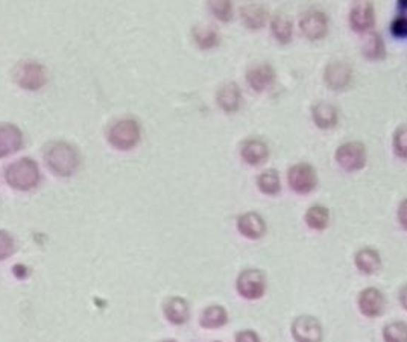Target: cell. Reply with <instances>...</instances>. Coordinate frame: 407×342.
Instances as JSON below:
<instances>
[{
  "mask_svg": "<svg viewBox=\"0 0 407 342\" xmlns=\"http://www.w3.org/2000/svg\"><path fill=\"white\" fill-rule=\"evenodd\" d=\"M45 160L54 174L59 177L72 175L79 166L78 151L66 142H52L45 149Z\"/></svg>",
  "mask_w": 407,
  "mask_h": 342,
  "instance_id": "6da1fadb",
  "label": "cell"
},
{
  "mask_svg": "<svg viewBox=\"0 0 407 342\" xmlns=\"http://www.w3.org/2000/svg\"><path fill=\"white\" fill-rule=\"evenodd\" d=\"M5 179L13 189L30 190L38 184L40 170L34 160L22 158L5 169Z\"/></svg>",
  "mask_w": 407,
  "mask_h": 342,
  "instance_id": "7a4b0ae2",
  "label": "cell"
},
{
  "mask_svg": "<svg viewBox=\"0 0 407 342\" xmlns=\"http://www.w3.org/2000/svg\"><path fill=\"white\" fill-rule=\"evenodd\" d=\"M110 143L120 151L134 148L140 140V125L134 119H122L108 131Z\"/></svg>",
  "mask_w": 407,
  "mask_h": 342,
  "instance_id": "3957f363",
  "label": "cell"
},
{
  "mask_svg": "<svg viewBox=\"0 0 407 342\" xmlns=\"http://www.w3.org/2000/svg\"><path fill=\"white\" fill-rule=\"evenodd\" d=\"M237 293L247 300H259L266 293V276L260 269H245L237 277Z\"/></svg>",
  "mask_w": 407,
  "mask_h": 342,
  "instance_id": "277c9868",
  "label": "cell"
},
{
  "mask_svg": "<svg viewBox=\"0 0 407 342\" xmlns=\"http://www.w3.org/2000/svg\"><path fill=\"white\" fill-rule=\"evenodd\" d=\"M336 162L347 172H358L366 165V146L360 142H347L336 151Z\"/></svg>",
  "mask_w": 407,
  "mask_h": 342,
  "instance_id": "5b68a950",
  "label": "cell"
},
{
  "mask_svg": "<svg viewBox=\"0 0 407 342\" xmlns=\"http://www.w3.org/2000/svg\"><path fill=\"white\" fill-rule=\"evenodd\" d=\"M14 79L18 87L29 90V92L40 90L47 81L45 67L34 61L20 63L14 72Z\"/></svg>",
  "mask_w": 407,
  "mask_h": 342,
  "instance_id": "8992f818",
  "label": "cell"
},
{
  "mask_svg": "<svg viewBox=\"0 0 407 342\" xmlns=\"http://www.w3.org/2000/svg\"><path fill=\"white\" fill-rule=\"evenodd\" d=\"M289 186L293 192L305 195L314 190L318 184V175L314 167L309 163H298L293 165L288 172Z\"/></svg>",
  "mask_w": 407,
  "mask_h": 342,
  "instance_id": "52a82bcc",
  "label": "cell"
},
{
  "mask_svg": "<svg viewBox=\"0 0 407 342\" xmlns=\"http://www.w3.org/2000/svg\"><path fill=\"white\" fill-rule=\"evenodd\" d=\"M292 336L297 342H321L324 330L317 318L302 315L295 318L292 323Z\"/></svg>",
  "mask_w": 407,
  "mask_h": 342,
  "instance_id": "ba28073f",
  "label": "cell"
},
{
  "mask_svg": "<svg viewBox=\"0 0 407 342\" xmlns=\"http://www.w3.org/2000/svg\"><path fill=\"white\" fill-rule=\"evenodd\" d=\"M301 33L305 38H309L310 42H318V40L327 35L329 31V20L322 11L318 9H310L305 13L300 20Z\"/></svg>",
  "mask_w": 407,
  "mask_h": 342,
  "instance_id": "9c48e42d",
  "label": "cell"
},
{
  "mask_svg": "<svg viewBox=\"0 0 407 342\" xmlns=\"http://www.w3.org/2000/svg\"><path fill=\"white\" fill-rule=\"evenodd\" d=\"M386 307V298L377 288H366L359 295V309L365 317L377 318Z\"/></svg>",
  "mask_w": 407,
  "mask_h": 342,
  "instance_id": "30bf717a",
  "label": "cell"
},
{
  "mask_svg": "<svg viewBox=\"0 0 407 342\" xmlns=\"http://www.w3.org/2000/svg\"><path fill=\"white\" fill-rule=\"evenodd\" d=\"M276 78H277L276 70H273V67L268 63L254 64L247 72V81L249 87L259 93L268 90L273 84V81H276Z\"/></svg>",
  "mask_w": 407,
  "mask_h": 342,
  "instance_id": "8fae6325",
  "label": "cell"
},
{
  "mask_svg": "<svg viewBox=\"0 0 407 342\" xmlns=\"http://www.w3.org/2000/svg\"><path fill=\"white\" fill-rule=\"evenodd\" d=\"M351 66L343 61H333L325 69L324 79L331 90H345L351 83Z\"/></svg>",
  "mask_w": 407,
  "mask_h": 342,
  "instance_id": "7c38bea8",
  "label": "cell"
},
{
  "mask_svg": "<svg viewBox=\"0 0 407 342\" xmlns=\"http://www.w3.org/2000/svg\"><path fill=\"white\" fill-rule=\"evenodd\" d=\"M350 25L355 33H366L375 25V11L371 2L355 4L350 13Z\"/></svg>",
  "mask_w": 407,
  "mask_h": 342,
  "instance_id": "4fadbf2b",
  "label": "cell"
},
{
  "mask_svg": "<svg viewBox=\"0 0 407 342\" xmlns=\"http://www.w3.org/2000/svg\"><path fill=\"white\" fill-rule=\"evenodd\" d=\"M22 143V131L11 124H0V158L17 153Z\"/></svg>",
  "mask_w": 407,
  "mask_h": 342,
  "instance_id": "5bb4252c",
  "label": "cell"
},
{
  "mask_svg": "<svg viewBox=\"0 0 407 342\" xmlns=\"http://www.w3.org/2000/svg\"><path fill=\"white\" fill-rule=\"evenodd\" d=\"M240 155L248 165L259 166L268 160L269 148L260 138H248L240 145Z\"/></svg>",
  "mask_w": 407,
  "mask_h": 342,
  "instance_id": "9a60e30c",
  "label": "cell"
},
{
  "mask_svg": "<svg viewBox=\"0 0 407 342\" xmlns=\"http://www.w3.org/2000/svg\"><path fill=\"white\" fill-rule=\"evenodd\" d=\"M237 230L240 231V235L256 240L266 233V223H264V219L257 212H248L239 216Z\"/></svg>",
  "mask_w": 407,
  "mask_h": 342,
  "instance_id": "2e32d148",
  "label": "cell"
},
{
  "mask_svg": "<svg viewBox=\"0 0 407 342\" xmlns=\"http://www.w3.org/2000/svg\"><path fill=\"white\" fill-rule=\"evenodd\" d=\"M218 105L223 110L225 113H236L240 107L242 100V93L240 88L236 83H228L225 86H222L216 96Z\"/></svg>",
  "mask_w": 407,
  "mask_h": 342,
  "instance_id": "e0dca14e",
  "label": "cell"
},
{
  "mask_svg": "<svg viewBox=\"0 0 407 342\" xmlns=\"http://www.w3.org/2000/svg\"><path fill=\"white\" fill-rule=\"evenodd\" d=\"M354 261L355 266H358V269L363 274H375L382 266V257L379 251L370 247L359 249L358 253H355Z\"/></svg>",
  "mask_w": 407,
  "mask_h": 342,
  "instance_id": "ac0fdd59",
  "label": "cell"
},
{
  "mask_svg": "<svg viewBox=\"0 0 407 342\" xmlns=\"http://www.w3.org/2000/svg\"><path fill=\"white\" fill-rule=\"evenodd\" d=\"M312 116L317 126L322 129H329V128L336 126L339 120L338 108L329 102H318L312 108Z\"/></svg>",
  "mask_w": 407,
  "mask_h": 342,
  "instance_id": "d6986e66",
  "label": "cell"
},
{
  "mask_svg": "<svg viewBox=\"0 0 407 342\" xmlns=\"http://www.w3.org/2000/svg\"><path fill=\"white\" fill-rule=\"evenodd\" d=\"M165 315L174 324H184L190 317V307L184 298L174 297L165 305Z\"/></svg>",
  "mask_w": 407,
  "mask_h": 342,
  "instance_id": "ffe728a7",
  "label": "cell"
},
{
  "mask_svg": "<svg viewBox=\"0 0 407 342\" xmlns=\"http://www.w3.org/2000/svg\"><path fill=\"white\" fill-rule=\"evenodd\" d=\"M242 22L248 29H260L268 20V11L259 4H249L240 9Z\"/></svg>",
  "mask_w": 407,
  "mask_h": 342,
  "instance_id": "44dd1931",
  "label": "cell"
},
{
  "mask_svg": "<svg viewBox=\"0 0 407 342\" xmlns=\"http://www.w3.org/2000/svg\"><path fill=\"white\" fill-rule=\"evenodd\" d=\"M271 31L278 43H281V45L289 43L292 40V34H293L292 20L284 14H277L276 17L272 18Z\"/></svg>",
  "mask_w": 407,
  "mask_h": 342,
  "instance_id": "7402d4cb",
  "label": "cell"
},
{
  "mask_svg": "<svg viewBox=\"0 0 407 342\" xmlns=\"http://www.w3.org/2000/svg\"><path fill=\"white\" fill-rule=\"evenodd\" d=\"M304 219L310 228L322 231L329 227L330 212H329V208L324 207V206H319V204L312 206L307 212H305Z\"/></svg>",
  "mask_w": 407,
  "mask_h": 342,
  "instance_id": "603a6c76",
  "label": "cell"
},
{
  "mask_svg": "<svg viewBox=\"0 0 407 342\" xmlns=\"http://www.w3.org/2000/svg\"><path fill=\"white\" fill-rule=\"evenodd\" d=\"M228 321L227 310L222 306H210L202 312L201 317V326L206 329H218L225 326Z\"/></svg>",
  "mask_w": 407,
  "mask_h": 342,
  "instance_id": "cb8c5ba5",
  "label": "cell"
},
{
  "mask_svg": "<svg viewBox=\"0 0 407 342\" xmlns=\"http://www.w3.org/2000/svg\"><path fill=\"white\" fill-rule=\"evenodd\" d=\"M257 187L264 195H277L281 190L280 175L276 169H268L257 178Z\"/></svg>",
  "mask_w": 407,
  "mask_h": 342,
  "instance_id": "d4e9b609",
  "label": "cell"
},
{
  "mask_svg": "<svg viewBox=\"0 0 407 342\" xmlns=\"http://www.w3.org/2000/svg\"><path fill=\"white\" fill-rule=\"evenodd\" d=\"M193 38L201 49H211L220 42L219 34L210 26H196L193 29Z\"/></svg>",
  "mask_w": 407,
  "mask_h": 342,
  "instance_id": "484cf974",
  "label": "cell"
},
{
  "mask_svg": "<svg viewBox=\"0 0 407 342\" xmlns=\"http://www.w3.org/2000/svg\"><path fill=\"white\" fill-rule=\"evenodd\" d=\"M363 55L370 59H382L386 55V49L383 38L380 34L374 33L368 38H366V43L363 46Z\"/></svg>",
  "mask_w": 407,
  "mask_h": 342,
  "instance_id": "4316f807",
  "label": "cell"
},
{
  "mask_svg": "<svg viewBox=\"0 0 407 342\" xmlns=\"http://www.w3.org/2000/svg\"><path fill=\"white\" fill-rule=\"evenodd\" d=\"M384 342H407V323L404 321H394L386 324L383 329Z\"/></svg>",
  "mask_w": 407,
  "mask_h": 342,
  "instance_id": "83f0119b",
  "label": "cell"
},
{
  "mask_svg": "<svg viewBox=\"0 0 407 342\" xmlns=\"http://www.w3.org/2000/svg\"><path fill=\"white\" fill-rule=\"evenodd\" d=\"M394 153L400 158H407V125H401L394 133Z\"/></svg>",
  "mask_w": 407,
  "mask_h": 342,
  "instance_id": "f1b7e54d",
  "label": "cell"
},
{
  "mask_svg": "<svg viewBox=\"0 0 407 342\" xmlns=\"http://www.w3.org/2000/svg\"><path fill=\"white\" fill-rule=\"evenodd\" d=\"M211 13L215 14L222 22H228L232 17V5L227 0H220V2H208Z\"/></svg>",
  "mask_w": 407,
  "mask_h": 342,
  "instance_id": "f546056e",
  "label": "cell"
},
{
  "mask_svg": "<svg viewBox=\"0 0 407 342\" xmlns=\"http://www.w3.org/2000/svg\"><path fill=\"white\" fill-rule=\"evenodd\" d=\"M14 249V240L5 230H0V260L11 256Z\"/></svg>",
  "mask_w": 407,
  "mask_h": 342,
  "instance_id": "4dcf8cb0",
  "label": "cell"
},
{
  "mask_svg": "<svg viewBox=\"0 0 407 342\" xmlns=\"http://www.w3.org/2000/svg\"><path fill=\"white\" fill-rule=\"evenodd\" d=\"M391 33L394 37L406 38L407 37V17L404 16L396 17L391 25Z\"/></svg>",
  "mask_w": 407,
  "mask_h": 342,
  "instance_id": "1f68e13d",
  "label": "cell"
},
{
  "mask_svg": "<svg viewBox=\"0 0 407 342\" xmlns=\"http://www.w3.org/2000/svg\"><path fill=\"white\" fill-rule=\"evenodd\" d=\"M236 342H261L254 330H242L236 335Z\"/></svg>",
  "mask_w": 407,
  "mask_h": 342,
  "instance_id": "d6a6232c",
  "label": "cell"
},
{
  "mask_svg": "<svg viewBox=\"0 0 407 342\" xmlns=\"http://www.w3.org/2000/svg\"><path fill=\"white\" fill-rule=\"evenodd\" d=\"M399 220L404 230H407V198L401 201V204L399 207Z\"/></svg>",
  "mask_w": 407,
  "mask_h": 342,
  "instance_id": "836d02e7",
  "label": "cell"
},
{
  "mask_svg": "<svg viewBox=\"0 0 407 342\" xmlns=\"http://www.w3.org/2000/svg\"><path fill=\"white\" fill-rule=\"evenodd\" d=\"M400 303L407 310V283L400 290Z\"/></svg>",
  "mask_w": 407,
  "mask_h": 342,
  "instance_id": "e575fe53",
  "label": "cell"
},
{
  "mask_svg": "<svg viewBox=\"0 0 407 342\" xmlns=\"http://www.w3.org/2000/svg\"><path fill=\"white\" fill-rule=\"evenodd\" d=\"M165 342H175V341H165Z\"/></svg>",
  "mask_w": 407,
  "mask_h": 342,
  "instance_id": "d590c367",
  "label": "cell"
}]
</instances>
